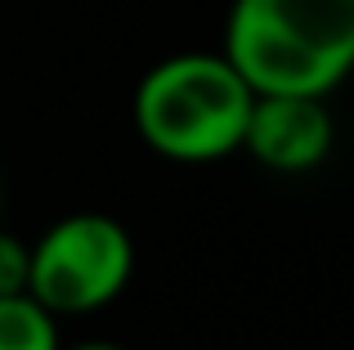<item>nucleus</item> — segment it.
I'll return each mask as SVG.
<instances>
[{"instance_id":"20e7f679","label":"nucleus","mask_w":354,"mask_h":350,"mask_svg":"<svg viewBox=\"0 0 354 350\" xmlns=\"http://www.w3.org/2000/svg\"><path fill=\"white\" fill-rule=\"evenodd\" d=\"M337 126L323 99L314 95H256L242 131V149L274 175L319 171L332 153Z\"/></svg>"},{"instance_id":"7ed1b4c3","label":"nucleus","mask_w":354,"mask_h":350,"mask_svg":"<svg viewBox=\"0 0 354 350\" xmlns=\"http://www.w3.org/2000/svg\"><path fill=\"white\" fill-rule=\"evenodd\" d=\"M135 279V238L104 211L63 216L32 243L27 297L54 319H81L113 306Z\"/></svg>"},{"instance_id":"423d86ee","label":"nucleus","mask_w":354,"mask_h":350,"mask_svg":"<svg viewBox=\"0 0 354 350\" xmlns=\"http://www.w3.org/2000/svg\"><path fill=\"white\" fill-rule=\"evenodd\" d=\"M27 270H32V243L0 229V297H23Z\"/></svg>"},{"instance_id":"0eeeda50","label":"nucleus","mask_w":354,"mask_h":350,"mask_svg":"<svg viewBox=\"0 0 354 350\" xmlns=\"http://www.w3.org/2000/svg\"><path fill=\"white\" fill-rule=\"evenodd\" d=\"M59 350H126L117 342H77V346H59Z\"/></svg>"},{"instance_id":"f257e3e1","label":"nucleus","mask_w":354,"mask_h":350,"mask_svg":"<svg viewBox=\"0 0 354 350\" xmlns=\"http://www.w3.org/2000/svg\"><path fill=\"white\" fill-rule=\"evenodd\" d=\"M220 54L256 95L328 99L354 72V0H234Z\"/></svg>"},{"instance_id":"39448f33","label":"nucleus","mask_w":354,"mask_h":350,"mask_svg":"<svg viewBox=\"0 0 354 350\" xmlns=\"http://www.w3.org/2000/svg\"><path fill=\"white\" fill-rule=\"evenodd\" d=\"M59 319L32 297H0V350H59Z\"/></svg>"},{"instance_id":"f03ea898","label":"nucleus","mask_w":354,"mask_h":350,"mask_svg":"<svg viewBox=\"0 0 354 350\" xmlns=\"http://www.w3.org/2000/svg\"><path fill=\"white\" fill-rule=\"evenodd\" d=\"M256 90L225 54L184 50L153 63L135 86V131L157 158L202 167L242 149Z\"/></svg>"},{"instance_id":"6e6552de","label":"nucleus","mask_w":354,"mask_h":350,"mask_svg":"<svg viewBox=\"0 0 354 350\" xmlns=\"http://www.w3.org/2000/svg\"><path fill=\"white\" fill-rule=\"evenodd\" d=\"M0 207H5V184H0Z\"/></svg>"}]
</instances>
